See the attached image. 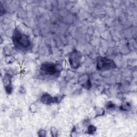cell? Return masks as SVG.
<instances>
[{"mask_svg": "<svg viewBox=\"0 0 137 137\" xmlns=\"http://www.w3.org/2000/svg\"><path fill=\"white\" fill-rule=\"evenodd\" d=\"M12 42L17 49L21 50H30L31 42L29 37L18 30H15L12 35Z\"/></svg>", "mask_w": 137, "mask_h": 137, "instance_id": "obj_1", "label": "cell"}, {"mask_svg": "<svg viewBox=\"0 0 137 137\" xmlns=\"http://www.w3.org/2000/svg\"><path fill=\"white\" fill-rule=\"evenodd\" d=\"M61 65L59 64L53 62H45L41 64L40 72L43 76L51 77H57L60 73Z\"/></svg>", "mask_w": 137, "mask_h": 137, "instance_id": "obj_2", "label": "cell"}, {"mask_svg": "<svg viewBox=\"0 0 137 137\" xmlns=\"http://www.w3.org/2000/svg\"><path fill=\"white\" fill-rule=\"evenodd\" d=\"M116 64L113 59L104 57H99L97 61V68L98 70L109 71L116 68Z\"/></svg>", "mask_w": 137, "mask_h": 137, "instance_id": "obj_3", "label": "cell"}, {"mask_svg": "<svg viewBox=\"0 0 137 137\" xmlns=\"http://www.w3.org/2000/svg\"><path fill=\"white\" fill-rule=\"evenodd\" d=\"M82 54L80 51L73 50L69 55V62L71 67L73 69H78L81 65Z\"/></svg>", "mask_w": 137, "mask_h": 137, "instance_id": "obj_4", "label": "cell"}, {"mask_svg": "<svg viewBox=\"0 0 137 137\" xmlns=\"http://www.w3.org/2000/svg\"><path fill=\"white\" fill-rule=\"evenodd\" d=\"M62 99L61 97H52L49 94L46 93L42 95L40 101L42 103L46 105H51L54 103H58Z\"/></svg>", "mask_w": 137, "mask_h": 137, "instance_id": "obj_5", "label": "cell"}, {"mask_svg": "<svg viewBox=\"0 0 137 137\" xmlns=\"http://www.w3.org/2000/svg\"><path fill=\"white\" fill-rule=\"evenodd\" d=\"M12 76L10 74L6 73L3 78V85L5 88V90L7 94H11L13 90V87L11 83Z\"/></svg>", "mask_w": 137, "mask_h": 137, "instance_id": "obj_6", "label": "cell"}, {"mask_svg": "<svg viewBox=\"0 0 137 137\" xmlns=\"http://www.w3.org/2000/svg\"><path fill=\"white\" fill-rule=\"evenodd\" d=\"M79 82H81V84L82 85V86L84 87L85 89H89L91 87L90 79L89 77L87 76L86 75H85L84 76H82L81 81H79Z\"/></svg>", "mask_w": 137, "mask_h": 137, "instance_id": "obj_7", "label": "cell"}, {"mask_svg": "<svg viewBox=\"0 0 137 137\" xmlns=\"http://www.w3.org/2000/svg\"><path fill=\"white\" fill-rule=\"evenodd\" d=\"M97 132V128L93 125H89L87 128V132L89 134H94Z\"/></svg>", "mask_w": 137, "mask_h": 137, "instance_id": "obj_8", "label": "cell"}, {"mask_svg": "<svg viewBox=\"0 0 137 137\" xmlns=\"http://www.w3.org/2000/svg\"><path fill=\"white\" fill-rule=\"evenodd\" d=\"M131 108V106L129 103H124L120 107V109L123 111H128Z\"/></svg>", "mask_w": 137, "mask_h": 137, "instance_id": "obj_9", "label": "cell"}, {"mask_svg": "<svg viewBox=\"0 0 137 137\" xmlns=\"http://www.w3.org/2000/svg\"><path fill=\"white\" fill-rule=\"evenodd\" d=\"M95 111H96V115L97 116H101L104 115L105 112L104 109H103L102 108H99V107H97L95 109Z\"/></svg>", "mask_w": 137, "mask_h": 137, "instance_id": "obj_10", "label": "cell"}, {"mask_svg": "<svg viewBox=\"0 0 137 137\" xmlns=\"http://www.w3.org/2000/svg\"><path fill=\"white\" fill-rule=\"evenodd\" d=\"M51 136L54 137L58 136V131L56 128L53 127L51 128Z\"/></svg>", "mask_w": 137, "mask_h": 137, "instance_id": "obj_11", "label": "cell"}, {"mask_svg": "<svg viewBox=\"0 0 137 137\" xmlns=\"http://www.w3.org/2000/svg\"><path fill=\"white\" fill-rule=\"evenodd\" d=\"M116 107V105L112 101H109L107 104V108L108 109H113Z\"/></svg>", "mask_w": 137, "mask_h": 137, "instance_id": "obj_12", "label": "cell"}, {"mask_svg": "<svg viewBox=\"0 0 137 137\" xmlns=\"http://www.w3.org/2000/svg\"><path fill=\"white\" fill-rule=\"evenodd\" d=\"M38 134L40 137H45L47 136V133L45 130H41L38 132Z\"/></svg>", "mask_w": 137, "mask_h": 137, "instance_id": "obj_13", "label": "cell"}, {"mask_svg": "<svg viewBox=\"0 0 137 137\" xmlns=\"http://www.w3.org/2000/svg\"><path fill=\"white\" fill-rule=\"evenodd\" d=\"M37 109V106L35 104H32L30 106V110L31 111V112L34 113L36 111Z\"/></svg>", "mask_w": 137, "mask_h": 137, "instance_id": "obj_14", "label": "cell"}, {"mask_svg": "<svg viewBox=\"0 0 137 137\" xmlns=\"http://www.w3.org/2000/svg\"><path fill=\"white\" fill-rule=\"evenodd\" d=\"M71 137H76V136H77L76 127H73V128H72V132H71Z\"/></svg>", "mask_w": 137, "mask_h": 137, "instance_id": "obj_15", "label": "cell"}]
</instances>
